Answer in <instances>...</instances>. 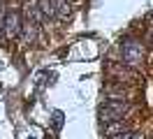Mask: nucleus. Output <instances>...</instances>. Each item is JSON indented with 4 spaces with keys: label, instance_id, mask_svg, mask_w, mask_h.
<instances>
[{
    "label": "nucleus",
    "instance_id": "obj_4",
    "mask_svg": "<svg viewBox=\"0 0 153 139\" xmlns=\"http://www.w3.org/2000/svg\"><path fill=\"white\" fill-rule=\"evenodd\" d=\"M23 37H26V42H28V44H33V42H35V37H37V19H33L30 12H28L26 23H23Z\"/></svg>",
    "mask_w": 153,
    "mask_h": 139
},
{
    "label": "nucleus",
    "instance_id": "obj_8",
    "mask_svg": "<svg viewBox=\"0 0 153 139\" xmlns=\"http://www.w3.org/2000/svg\"><path fill=\"white\" fill-rule=\"evenodd\" d=\"M130 139H142V135H130Z\"/></svg>",
    "mask_w": 153,
    "mask_h": 139
},
{
    "label": "nucleus",
    "instance_id": "obj_2",
    "mask_svg": "<svg viewBox=\"0 0 153 139\" xmlns=\"http://www.w3.org/2000/svg\"><path fill=\"white\" fill-rule=\"evenodd\" d=\"M128 109H130V104L128 102H118V100H109L100 109V118H102V123H111V120H123V116L128 114Z\"/></svg>",
    "mask_w": 153,
    "mask_h": 139
},
{
    "label": "nucleus",
    "instance_id": "obj_3",
    "mask_svg": "<svg viewBox=\"0 0 153 139\" xmlns=\"http://www.w3.org/2000/svg\"><path fill=\"white\" fill-rule=\"evenodd\" d=\"M2 23H5V35H7V37H12V39H14V37L21 35V14L16 12V9L7 12Z\"/></svg>",
    "mask_w": 153,
    "mask_h": 139
},
{
    "label": "nucleus",
    "instance_id": "obj_1",
    "mask_svg": "<svg viewBox=\"0 0 153 139\" xmlns=\"http://www.w3.org/2000/svg\"><path fill=\"white\" fill-rule=\"evenodd\" d=\"M121 56H123V60L128 67H139L144 63V46L139 39H134V37H128L121 42Z\"/></svg>",
    "mask_w": 153,
    "mask_h": 139
},
{
    "label": "nucleus",
    "instance_id": "obj_5",
    "mask_svg": "<svg viewBox=\"0 0 153 139\" xmlns=\"http://www.w3.org/2000/svg\"><path fill=\"white\" fill-rule=\"evenodd\" d=\"M37 7H39V12H42L44 19L56 16V0H37Z\"/></svg>",
    "mask_w": 153,
    "mask_h": 139
},
{
    "label": "nucleus",
    "instance_id": "obj_9",
    "mask_svg": "<svg viewBox=\"0 0 153 139\" xmlns=\"http://www.w3.org/2000/svg\"><path fill=\"white\" fill-rule=\"evenodd\" d=\"M47 139H49V137H47Z\"/></svg>",
    "mask_w": 153,
    "mask_h": 139
},
{
    "label": "nucleus",
    "instance_id": "obj_6",
    "mask_svg": "<svg viewBox=\"0 0 153 139\" xmlns=\"http://www.w3.org/2000/svg\"><path fill=\"white\" fill-rule=\"evenodd\" d=\"M121 132H128V125L123 120H111L109 128H107V137H114V135H121Z\"/></svg>",
    "mask_w": 153,
    "mask_h": 139
},
{
    "label": "nucleus",
    "instance_id": "obj_7",
    "mask_svg": "<svg viewBox=\"0 0 153 139\" xmlns=\"http://www.w3.org/2000/svg\"><path fill=\"white\" fill-rule=\"evenodd\" d=\"M53 125H56V128H60V125H63V114H60V111H56V114H53Z\"/></svg>",
    "mask_w": 153,
    "mask_h": 139
}]
</instances>
